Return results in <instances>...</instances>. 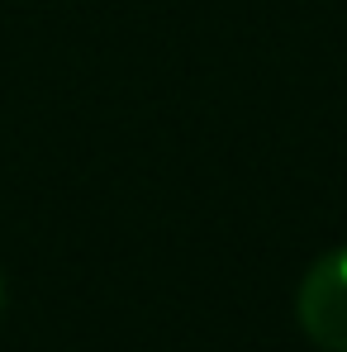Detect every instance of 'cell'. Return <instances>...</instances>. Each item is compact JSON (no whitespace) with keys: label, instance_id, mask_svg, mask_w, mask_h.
I'll return each instance as SVG.
<instances>
[{"label":"cell","instance_id":"cell-2","mask_svg":"<svg viewBox=\"0 0 347 352\" xmlns=\"http://www.w3.org/2000/svg\"><path fill=\"white\" fill-rule=\"evenodd\" d=\"M0 305H5V281H0Z\"/></svg>","mask_w":347,"mask_h":352},{"label":"cell","instance_id":"cell-1","mask_svg":"<svg viewBox=\"0 0 347 352\" xmlns=\"http://www.w3.org/2000/svg\"><path fill=\"white\" fill-rule=\"evenodd\" d=\"M295 319L314 348L347 352V248L324 252L304 272L295 291Z\"/></svg>","mask_w":347,"mask_h":352}]
</instances>
